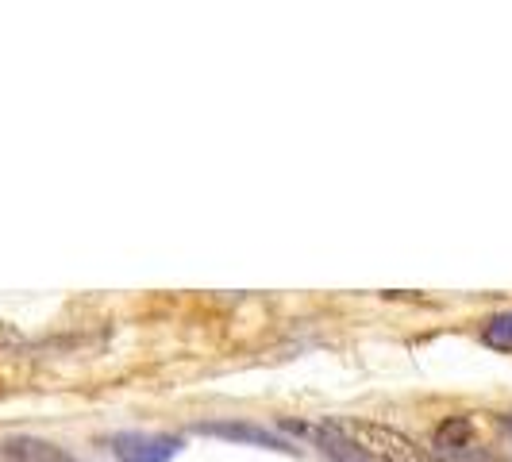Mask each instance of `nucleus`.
<instances>
[{"label": "nucleus", "mask_w": 512, "mask_h": 462, "mask_svg": "<svg viewBox=\"0 0 512 462\" xmlns=\"http://www.w3.org/2000/svg\"><path fill=\"white\" fill-rule=\"evenodd\" d=\"M343 432L351 436L355 451H366L378 462H428V455L420 451V443H412L405 432L389 428V424H374V420H351L343 424Z\"/></svg>", "instance_id": "obj_1"}, {"label": "nucleus", "mask_w": 512, "mask_h": 462, "mask_svg": "<svg viewBox=\"0 0 512 462\" xmlns=\"http://www.w3.org/2000/svg\"><path fill=\"white\" fill-rule=\"evenodd\" d=\"M108 447H112V455L120 462H170L181 451V439L124 432V436H112Z\"/></svg>", "instance_id": "obj_2"}, {"label": "nucleus", "mask_w": 512, "mask_h": 462, "mask_svg": "<svg viewBox=\"0 0 512 462\" xmlns=\"http://www.w3.org/2000/svg\"><path fill=\"white\" fill-rule=\"evenodd\" d=\"M4 462H70L66 451H58L47 439H31V436H12L4 439Z\"/></svg>", "instance_id": "obj_3"}, {"label": "nucleus", "mask_w": 512, "mask_h": 462, "mask_svg": "<svg viewBox=\"0 0 512 462\" xmlns=\"http://www.w3.org/2000/svg\"><path fill=\"white\" fill-rule=\"evenodd\" d=\"M470 443H474V424H470L466 416L443 420L436 428V436H432V447H436L439 455H462Z\"/></svg>", "instance_id": "obj_4"}, {"label": "nucleus", "mask_w": 512, "mask_h": 462, "mask_svg": "<svg viewBox=\"0 0 512 462\" xmlns=\"http://www.w3.org/2000/svg\"><path fill=\"white\" fill-rule=\"evenodd\" d=\"M205 436H224V439H243V443H258V447H274V451H289L282 439L270 436L266 428H255V424H231V420H220V424H201Z\"/></svg>", "instance_id": "obj_5"}, {"label": "nucleus", "mask_w": 512, "mask_h": 462, "mask_svg": "<svg viewBox=\"0 0 512 462\" xmlns=\"http://www.w3.org/2000/svg\"><path fill=\"white\" fill-rule=\"evenodd\" d=\"M482 343L493 351H512V312L493 316L486 328H482Z\"/></svg>", "instance_id": "obj_6"}]
</instances>
